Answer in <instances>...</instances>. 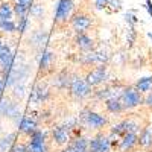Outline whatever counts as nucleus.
<instances>
[{
  "label": "nucleus",
  "instance_id": "nucleus-19",
  "mask_svg": "<svg viewBox=\"0 0 152 152\" xmlns=\"http://www.w3.org/2000/svg\"><path fill=\"white\" fill-rule=\"evenodd\" d=\"M0 114L6 117H12L14 114H17V105L9 100H2L0 102Z\"/></svg>",
  "mask_w": 152,
  "mask_h": 152
},
{
  "label": "nucleus",
  "instance_id": "nucleus-14",
  "mask_svg": "<svg viewBox=\"0 0 152 152\" xmlns=\"http://www.w3.org/2000/svg\"><path fill=\"white\" fill-rule=\"evenodd\" d=\"M138 146L145 151L152 149V126H145L138 135Z\"/></svg>",
  "mask_w": 152,
  "mask_h": 152
},
{
  "label": "nucleus",
  "instance_id": "nucleus-38",
  "mask_svg": "<svg viewBox=\"0 0 152 152\" xmlns=\"http://www.w3.org/2000/svg\"><path fill=\"white\" fill-rule=\"evenodd\" d=\"M149 37H151V40H152V32H151V34H149Z\"/></svg>",
  "mask_w": 152,
  "mask_h": 152
},
{
  "label": "nucleus",
  "instance_id": "nucleus-35",
  "mask_svg": "<svg viewBox=\"0 0 152 152\" xmlns=\"http://www.w3.org/2000/svg\"><path fill=\"white\" fill-rule=\"evenodd\" d=\"M5 81H2V79H0V96H2L3 94V88H5Z\"/></svg>",
  "mask_w": 152,
  "mask_h": 152
},
{
  "label": "nucleus",
  "instance_id": "nucleus-7",
  "mask_svg": "<svg viewBox=\"0 0 152 152\" xmlns=\"http://www.w3.org/2000/svg\"><path fill=\"white\" fill-rule=\"evenodd\" d=\"M111 148V138L104 134H97L88 140V151L90 152H110Z\"/></svg>",
  "mask_w": 152,
  "mask_h": 152
},
{
  "label": "nucleus",
  "instance_id": "nucleus-32",
  "mask_svg": "<svg viewBox=\"0 0 152 152\" xmlns=\"http://www.w3.org/2000/svg\"><path fill=\"white\" fill-rule=\"evenodd\" d=\"M110 3V0H96V8L97 9H105Z\"/></svg>",
  "mask_w": 152,
  "mask_h": 152
},
{
  "label": "nucleus",
  "instance_id": "nucleus-25",
  "mask_svg": "<svg viewBox=\"0 0 152 152\" xmlns=\"http://www.w3.org/2000/svg\"><path fill=\"white\" fill-rule=\"evenodd\" d=\"M43 14H44V9H43V6L41 5H32V8H31V15H34L35 18H41L43 17Z\"/></svg>",
  "mask_w": 152,
  "mask_h": 152
},
{
  "label": "nucleus",
  "instance_id": "nucleus-20",
  "mask_svg": "<svg viewBox=\"0 0 152 152\" xmlns=\"http://www.w3.org/2000/svg\"><path fill=\"white\" fill-rule=\"evenodd\" d=\"M134 87H135L142 94H143V93H149V91H151V88H152V76L140 78V79H138V81L134 84Z\"/></svg>",
  "mask_w": 152,
  "mask_h": 152
},
{
  "label": "nucleus",
  "instance_id": "nucleus-10",
  "mask_svg": "<svg viewBox=\"0 0 152 152\" xmlns=\"http://www.w3.org/2000/svg\"><path fill=\"white\" fill-rule=\"evenodd\" d=\"M70 131L72 128L69 125H61V126H56V128L52 131V138L55 145L58 146H64L70 142Z\"/></svg>",
  "mask_w": 152,
  "mask_h": 152
},
{
  "label": "nucleus",
  "instance_id": "nucleus-16",
  "mask_svg": "<svg viewBox=\"0 0 152 152\" xmlns=\"http://www.w3.org/2000/svg\"><path fill=\"white\" fill-rule=\"evenodd\" d=\"M32 5H34L32 0H17V2L14 3V14L18 18L20 17H26L31 12Z\"/></svg>",
  "mask_w": 152,
  "mask_h": 152
},
{
  "label": "nucleus",
  "instance_id": "nucleus-13",
  "mask_svg": "<svg viewBox=\"0 0 152 152\" xmlns=\"http://www.w3.org/2000/svg\"><path fill=\"white\" fill-rule=\"evenodd\" d=\"M75 44L79 47V50H82V52H90V50H93V38L88 35L87 32H78L75 37Z\"/></svg>",
  "mask_w": 152,
  "mask_h": 152
},
{
  "label": "nucleus",
  "instance_id": "nucleus-24",
  "mask_svg": "<svg viewBox=\"0 0 152 152\" xmlns=\"http://www.w3.org/2000/svg\"><path fill=\"white\" fill-rule=\"evenodd\" d=\"M14 138H15V134H9L8 137H5L3 140L0 142V149H2V151L11 149V146L14 145Z\"/></svg>",
  "mask_w": 152,
  "mask_h": 152
},
{
  "label": "nucleus",
  "instance_id": "nucleus-39",
  "mask_svg": "<svg viewBox=\"0 0 152 152\" xmlns=\"http://www.w3.org/2000/svg\"><path fill=\"white\" fill-rule=\"evenodd\" d=\"M14 2H17V0H14Z\"/></svg>",
  "mask_w": 152,
  "mask_h": 152
},
{
  "label": "nucleus",
  "instance_id": "nucleus-30",
  "mask_svg": "<svg viewBox=\"0 0 152 152\" xmlns=\"http://www.w3.org/2000/svg\"><path fill=\"white\" fill-rule=\"evenodd\" d=\"M14 96L18 97V99L24 96V85L23 84H15V87H14Z\"/></svg>",
  "mask_w": 152,
  "mask_h": 152
},
{
  "label": "nucleus",
  "instance_id": "nucleus-28",
  "mask_svg": "<svg viewBox=\"0 0 152 152\" xmlns=\"http://www.w3.org/2000/svg\"><path fill=\"white\" fill-rule=\"evenodd\" d=\"M28 23H29L28 15H26V17H20V18H18V24H17V31H18L20 34H23L24 31H26V28H28Z\"/></svg>",
  "mask_w": 152,
  "mask_h": 152
},
{
  "label": "nucleus",
  "instance_id": "nucleus-12",
  "mask_svg": "<svg viewBox=\"0 0 152 152\" xmlns=\"http://www.w3.org/2000/svg\"><path fill=\"white\" fill-rule=\"evenodd\" d=\"M107 59H108V55H107L105 52H102V50H99V52H93V50H90V52L84 53L82 58H81L82 64H85V66L104 64Z\"/></svg>",
  "mask_w": 152,
  "mask_h": 152
},
{
  "label": "nucleus",
  "instance_id": "nucleus-21",
  "mask_svg": "<svg viewBox=\"0 0 152 152\" xmlns=\"http://www.w3.org/2000/svg\"><path fill=\"white\" fill-rule=\"evenodd\" d=\"M12 15H14V6H11L9 3L3 2L0 5V21L12 20Z\"/></svg>",
  "mask_w": 152,
  "mask_h": 152
},
{
  "label": "nucleus",
  "instance_id": "nucleus-8",
  "mask_svg": "<svg viewBox=\"0 0 152 152\" xmlns=\"http://www.w3.org/2000/svg\"><path fill=\"white\" fill-rule=\"evenodd\" d=\"M140 129V125L137 122H134L132 119H125L120 123H117L116 126L111 128V137H123L125 134H129V132H137Z\"/></svg>",
  "mask_w": 152,
  "mask_h": 152
},
{
  "label": "nucleus",
  "instance_id": "nucleus-34",
  "mask_svg": "<svg viewBox=\"0 0 152 152\" xmlns=\"http://www.w3.org/2000/svg\"><path fill=\"white\" fill-rule=\"evenodd\" d=\"M146 11L149 12V15L152 17V0H146V5H145Z\"/></svg>",
  "mask_w": 152,
  "mask_h": 152
},
{
  "label": "nucleus",
  "instance_id": "nucleus-2",
  "mask_svg": "<svg viewBox=\"0 0 152 152\" xmlns=\"http://www.w3.org/2000/svg\"><path fill=\"white\" fill-rule=\"evenodd\" d=\"M69 90L70 94L75 99H85L91 94V87L88 85V82L79 76H72L70 78V84H69Z\"/></svg>",
  "mask_w": 152,
  "mask_h": 152
},
{
  "label": "nucleus",
  "instance_id": "nucleus-23",
  "mask_svg": "<svg viewBox=\"0 0 152 152\" xmlns=\"http://www.w3.org/2000/svg\"><path fill=\"white\" fill-rule=\"evenodd\" d=\"M0 29H2L3 32L12 34V32L17 31V24L12 20H3V21H0Z\"/></svg>",
  "mask_w": 152,
  "mask_h": 152
},
{
  "label": "nucleus",
  "instance_id": "nucleus-5",
  "mask_svg": "<svg viewBox=\"0 0 152 152\" xmlns=\"http://www.w3.org/2000/svg\"><path fill=\"white\" fill-rule=\"evenodd\" d=\"M73 8H75L73 0H59L56 5V11H55V23L56 24L67 23V20L72 15Z\"/></svg>",
  "mask_w": 152,
  "mask_h": 152
},
{
  "label": "nucleus",
  "instance_id": "nucleus-26",
  "mask_svg": "<svg viewBox=\"0 0 152 152\" xmlns=\"http://www.w3.org/2000/svg\"><path fill=\"white\" fill-rule=\"evenodd\" d=\"M46 38H47V35H46L43 31H38V32H35V34H34L32 41H34V44H41V43H44V41H46Z\"/></svg>",
  "mask_w": 152,
  "mask_h": 152
},
{
  "label": "nucleus",
  "instance_id": "nucleus-37",
  "mask_svg": "<svg viewBox=\"0 0 152 152\" xmlns=\"http://www.w3.org/2000/svg\"><path fill=\"white\" fill-rule=\"evenodd\" d=\"M3 46H5V44H3V41H2V40H0V50H2V49H3Z\"/></svg>",
  "mask_w": 152,
  "mask_h": 152
},
{
  "label": "nucleus",
  "instance_id": "nucleus-4",
  "mask_svg": "<svg viewBox=\"0 0 152 152\" xmlns=\"http://www.w3.org/2000/svg\"><path fill=\"white\" fill-rule=\"evenodd\" d=\"M107 76H108V67L105 64H97V67H94L93 70L87 73L85 81L90 87H97L107 81Z\"/></svg>",
  "mask_w": 152,
  "mask_h": 152
},
{
  "label": "nucleus",
  "instance_id": "nucleus-15",
  "mask_svg": "<svg viewBox=\"0 0 152 152\" xmlns=\"http://www.w3.org/2000/svg\"><path fill=\"white\" fill-rule=\"evenodd\" d=\"M105 110L110 114H120V113L126 111L125 107H123V104H122V100L119 97H116V96H113V97H110V99L105 100Z\"/></svg>",
  "mask_w": 152,
  "mask_h": 152
},
{
  "label": "nucleus",
  "instance_id": "nucleus-22",
  "mask_svg": "<svg viewBox=\"0 0 152 152\" xmlns=\"http://www.w3.org/2000/svg\"><path fill=\"white\" fill-rule=\"evenodd\" d=\"M32 97H34V100L35 102H44V100L49 97V91L46 90V88H43V87H35L34 88V91H32Z\"/></svg>",
  "mask_w": 152,
  "mask_h": 152
},
{
  "label": "nucleus",
  "instance_id": "nucleus-3",
  "mask_svg": "<svg viewBox=\"0 0 152 152\" xmlns=\"http://www.w3.org/2000/svg\"><path fill=\"white\" fill-rule=\"evenodd\" d=\"M81 120H82L84 125L88 126V128L96 129V131L105 128L108 125V119L105 116H102V114H99V113H94L91 110H84L81 113Z\"/></svg>",
  "mask_w": 152,
  "mask_h": 152
},
{
  "label": "nucleus",
  "instance_id": "nucleus-27",
  "mask_svg": "<svg viewBox=\"0 0 152 152\" xmlns=\"http://www.w3.org/2000/svg\"><path fill=\"white\" fill-rule=\"evenodd\" d=\"M9 152H29V148H28V145H24V143H14L11 146Z\"/></svg>",
  "mask_w": 152,
  "mask_h": 152
},
{
  "label": "nucleus",
  "instance_id": "nucleus-18",
  "mask_svg": "<svg viewBox=\"0 0 152 152\" xmlns=\"http://www.w3.org/2000/svg\"><path fill=\"white\" fill-rule=\"evenodd\" d=\"M53 58H55L53 52H50V50H44V52H43V56L40 59V75H44V73L50 72Z\"/></svg>",
  "mask_w": 152,
  "mask_h": 152
},
{
  "label": "nucleus",
  "instance_id": "nucleus-6",
  "mask_svg": "<svg viewBox=\"0 0 152 152\" xmlns=\"http://www.w3.org/2000/svg\"><path fill=\"white\" fill-rule=\"evenodd\" d=\"M28 148H29V152H49V148L46 145V135L41 129H35L29 135Z\"/></svg>",
  "mask_w": 152,
  "mask_h": 152
},
{
  "label": "nucleus",
  "instance_id": "nucleus-36",
  "mask_svg": "<svg viewBox=\"0 0 152 152\" xmlns=\"http://www.w3.org/2000/svg\"><path fill=\"white\" fill-rule=\"evenodd\" d=\"M73 152H90V151H88V149H81V151H75V149H73Z\"/></svg>",
  "mask_w": 152,
  "mask_h": 152
},
{
  "label": "nucleus",
  "instance_id": "nucleus-33",
  "mask_svg": "<svg viewBox=\"0 0 152 152\" xmlns=\"http://www.w3.org/2000/svg\"><path fill=\"white\" fill-rule=\"evenodd\" d=\"M145 105L152 110V91L148 93V96H146V99H145Z\"/></svg>",
  "mask_w": 152,
  "mask_h": 152
},
{
  "label": "nucleus",
  "instance_id": "nucleus-31",
  "mask_svg": "<svg viewBox=\"0 0 152 152\" xmlns=\"http://www.w3.org/2000/svg\"><path fill=\"white\" fill-rule=\"evenodd\" d=\"M135 37H137L135 28H129V31H128V43H129V47L134 46V43H135Z\"/></svg>",
  "mask_w": 152,
  "mask_h": 152
},
{
  "label": "nucleus",
  "instance_id": "nucleus-11",
  "mask_svg": "<svg viewBox=\"0 0 152 152\" xmlns=\"http://www.w3.org/2000/svg\"><path fill=\"white\" fill-rule=\"evenodd\" d=\"M72 28L73 31L78 34V32H85L91 28V18L88 17L87 14H76L72 18Z\"/></svg>",
  "mask_w": 152,
  "mask_h": 152
},
{
  "label": "nucleus",
  "instance_id": "nucleus-9",
  "mask_svg": "<svg viewBox=\"0 0 152 152\" xmlns=\"http://www.w3.org/2000/svg\"><path fill=\"white\" fill-rule=\"evenodd\" d=\"M137 146H138V134L137 132L125 134L123 137H120L119 145H117L120 152H132Z\"/></svg>",
  "mask_w": 152,
  "mask_h": 152
},
{
  "label": "nucleus",
  "instance_id": "nucleus-29",
  "mask_svg": "<svg viewBox=\"0 0 152 152\" xmlns=\"http://www.w3.org/2000/svg\"><path fill=\"white\" fill-rule=\"evenodd\" d=\"M125 18H126V23L129 24V28H135V24H137V17L132 14V12H126Z\"/></svg>",
  "mask_w": 152,
  "mask_h": 152
},
{
  "label": "nucleus",
  "instance_id": "nucleus-1",
  "mask_svg": "<svg viewBox=\"0 0 152 152\" xmlns=\"http://www.w3.org/2000/svg\"><path fill=\"white\" fill-rule=\"evenodd\" d=\"M119 99L122 100L125 110H134V108H137L138 105H142L145 102L142 93L138 91L134 85L125 87L122 90V93H120V96H119Z\"/></svg>",
  "mask_w": 152,
  "mask_h": 152
},
{
  "label": "nucleus",
  "instance_id": "nucleus-17",
  "mask_svg": "<svg viewBox=\"0 0 152 152\" xmlns=\"http://www.w3.org/2000/svg\"><path fill=\"white\" fill-rule=\"evenodd\" d=\"M20 132L21 134H24V135H31L35 129H37V120L34 119V117H31V116H24L23 119H21V122H20Z\"/></svg>",
  "mask_w": 152,
  "mask_h": 152
}]
</instances>
